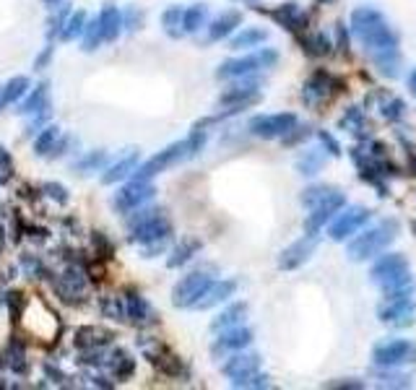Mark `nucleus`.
Here are the masks:
<instances>
[{
	"label": "nucleus",
	"mask_w": 416,
	"mask_h": 390,
	"mask_svg": "<svg viewBox=\"0 0 416 390\" xmlns=\"http://www.w3.org/2000/svg\"><path fill=\"white\" fill-rule=\"evenodd\" d=\"M354 37L362 42V47L370 53L372 63L383 76H398V39H395L390 24L380 11L374 8H356L352 13Z\"/></svg>",
	"instance_id": "1"
},
{
	"label": "nucleus",
	"mask_w": 416,
	"mask_h": 390,
	"mask_svg": "<svg viewBox=\"0 0 416 390\" xmlns=\"http://www.w3.org/2000/svg\"><path fill=\"white\" fill-rule=\"evenodd\" d=\"M130 227H133V234H130L133 242L149 245L143 250L146 258H151V252H156V250H164L167 237L172 234V224L164 219L161 211H141L130 219Z\"/></svg>",
	"instance_id": "2"
},
{
	"label": "nucleus",
	"mask_w": 416,
	"mask_h": 390,
	"mask_svg": "<svg viewBox=\"0 0 416 390\" xmlns=\"http://www.w3.org/2000/svg\"><path fill=\"white\" fill-rule=\"evenodd\" d=\"M395 237H398V221H395V219L380 221L377 227L367 229L364 234H359L356 239L349 242V258L356 260V263L374 258V255H380Z\"/></svg>",
	"instance_id": "3"
},
{
	"label": "nucleus",
	"mask_w": 416,
	"mask_h": 390,
	"mask_svg": "<svg viewBox=\"0 0 416 390\" xmlns=\"http://www.w3.org/2000/svg\"><path fill=\"white\" fill-rule=\"evenodd\" d=\"M372 281L380 284L385 292H393V289L408 286V284H411V279H408V260H406L401 252L385 255L383 260L374 263Z\"/></svg>",
	"instance_id": "4"
},
{
	"label": "nucleus",
	"mask_w": 416,
	"mask_h": 390,
	"mask_svg": "<svg viewBox=\"0 0 416 390\" xmlns=\"http://www.w3.org/2000/svg\"><path fill=\"white\" fill-rule=\"evenodd\" d=\"M188 156H192L188 141L172 143V146H167V149H164V151H159L156 156H151L146 164H141L138 169H136V174H133L130 180H151V177L161 174L164 169H170L172 164H177V162H182V159H188Z\"/></svg>",
	"instance_id": "5"
},
{
	"label": "nucleus",
	"mask_w": 416,
	"mask_h": 390,
	"mask_svg": "<svg viewBox=\"0 0 416 390\" xmlns=\"http://www.w3.org/2000/svg\"><path fill=\"white\" fill-rule=\"evenodd\" d=\"M276 60H278L276 50H260V53L239 57V60H226V63L216 71V76L219 78H242V76H250V73L260 71V68L276 65Z\"/></svg>",
	"instance_id": "6"
},
{
	"label": "nucleus",
	"mask_w": 416,
	"mask_h": 390,
	"mask_svg": "<svg viewBox=\"0 0 416 390\" xmlns=\"http://www.w3.org/2000/svg\"><path fill=\"white\" fill-rule=\"evenodd\" d=\"M294 125H297V115H294V112L257 115V118L250 120V133L257 136V138L273 141V138H284L289 130H294Z\"/></svg>",
	"instance_id": "7"
},
{
	"label": "nucleus",
	"mask_w": 416,
	"mask_h": 390,
	"mask_svg": "<svg viewBox=\"0 0 416 390\" xmlns=\"http://www.w3.org/2000/svg\"><path fill=\"white\" fill-rule=\"evenodd\" d=\"M214 284V279L208 276V273H188V276H182L177 286H174V292H172V302L174 307H195V302L201 299L206 289Z\"/></svg>",
	"instance_id": "8"
},
{
	"label": "nucleus",
	"mask_w": 416,
	"mask_h": 390,
	"mask_svg": "<svg viewBox=\"0 0 416 390\" xmlns=\"http://www.w3.org/2000/svg\"><path fill=\"white\" fill-rule=\"evenodd\" d=\"M343 203H346L343 193H338V190L333 187L331 193L325 195V198H320L315 206H309L312 211H309L307 219H305V232H307V234H318V232L325 227V221L333 219V214H338V211H341Z\"/></svg>",
	"instance_id": "9"
},
{
	"label": "nucleus",
	"mask_w": 416,
	"mask_h": 390,
	"mask_svg": "<svg viewBox=\"0 0 416 390\" xmlns=\"http://www.w3.org/2000/svg\"><path fill=\"white\" fill-rule=\"evenodd\" d=\"M411 357H416V346L408 341H383L372 351L374 364H380V367H398Z\"/></svg>",
	"instance_id": "10"
},
{
	"label": "nucleus",
	"mask_w": 416,
	"mask_h": 390,
	"mask_svg": "<svg viewBox=\"0 0 416 390\" xmlns=\"http://www.w3.org/2000/svg\"><path fill=\"white\" fill-rule=\"evenodd\" d=\"M367 221H370V211L364 206H352V208H346L341 216L333 221L331 229H328V234H331V239H336V242H343L346 237L356 234Z\"/></svg>",
	"instance_id": "11"
},
{
	"label": "nucleus",
	"mask_w": 416,
	"mask_h": 390,
	"mask_svg": "<svg viewBox=\"0 0 416 390\" xmlns=\"http://www.w3.org/2000/svg\"><path fill=\"white\" fill-rule=\"evenodd\" d=\"M154 198V185H149L146 180H130L118 195H115V208L120 214H128L133 208H138L141 203H146Z\"/></svg>",
	"instance_id": "12"
},
{
	"label": "nucleus",
	"mask_w": 416,
	"mask_h": 390,
	"mask_svg": "<svg viewBox=\"0 0 416 390\" xmlns=\"http://www.w3.org/2000/svg\"><path fill=\"white\" fill-rule=\"evenodd\" d=\"M260 97V91H257V84L255 81H250L247 76H242L239 84H232V86L226 89L224 94L219 97L221 104H229V112H239V109L245 107V104H253L257 102Z\"/></svg>",
	"instance_id": "13"
},
{
	"label": "nucleus",
	"mask_w": 416,
	"mask_h": 390,
	"mask_svg": "<svg viewBox=\"0 0 416 390\" xmlns=\"http://www.w3.org/2000/svg\"><path fill=\"white\" fill-rule=\"evenodd\" d=\"M315 245H318V242H315V234H307V237L297 239L294 245H289V248L281 252L278 268H284V271H294V268H299V266L312 255Z\"/></svg>",
	"instance_id": "14"
},
{
	"label": "nucleus",
	"mask_w": 416,
	"mask_h": 390,
	"mask_svg": "<svg viewBox=\"0 0 416 390\" xmlns=\"http://www.w3.org/2000/svg\"><path fill=\"white\" fill-rule=\"evenodd\" d=\"M411 310H414V304H411L408 297H393V299H388L385 307H380V320L406 325L411 323Z\"/></svg>",
	"instance_id": "15"
},
{
	"label": "nucleus",
	"mask_w": 416,
	"mask_h": 390,
	"mask_svg": "<svg viewBox=\"0 0 416 390\" xmlns=\"http://www.w3.org/2000/svg\"><path fill=\"white\" fill-rule=\"evenodd\" d=\"M250 341H253V331H247L242 325H235V328H226L221 338L214 344V351H239V349L250 346Z\"/></svg>",
	"instance_id": "16"
},
{
	"label": "nucleus",
	"mask_w": 416,
	"mask_h": 390,
	"mask_svg": "<svg viewBox=\"0 0 416 390\" xmlns=\"http://www.w3.org/2000/svg\"><path fill=\"white\" fill-rule=\"evenodd\" d=\"M235 292H237L235 281H214L206 289V294H203L201 299L195 302V310H208V307H214V304L226 302Z\"/></svg>",
	"instance_id": "17"
},
{
	"label": "nucleus",
	"mask_w": 416,
	"mask_h": 390,
	"mask_svg": "<svg viewBox=\"0 0 416 390\" xmlns=\"http://www.w3.org/2000/svg\"><path fill=\"white\" fill-rule=\"evenodd\" d=\"M257 367H260V359H257L255 354H235L221 369H224L226 378L239 380V378H247V375L257 372Z\"/></svg>",
	"instance_id": "18"
},
{
	"label": "nucleus",
	"mask_w": 416,
	"mask_h": 390,
	"mask_svg": "<svg viewBox=\"0 0 416 390\" xmlns=\"http://www.w3.org/2000/svg\"><path fill=\"white\" fill-rule=\"evenodd\" d=\"M239 24H242V13L239 11H226L221 16H216L214 21H211V26H208V39L211 42L224 39V37H229V34L235 32Z\"/></svg>",
	"instance_id": "19"
},
{
	"label": "nucleus",
	"mask_w": 416,
	"mask_h": 390,
	"mask_svg": "<svg viewBox=\"0 0 416 390\" xmlns=\"http://www.w3.org/2000/svg\"><path fill=\"white\" fill-rule=\"evenodd\" d=\"M328 84H331V78L325 76V73H315V76L305 84L302 99H305L307 104H318V102H323L325 94H328Z\"/></svg>",
	"instance_id": "20"
},
{
	"label": "nucleus",
	"mask_w": 416,
	"mask_h": 390,
	"mask_svg": "<svg viewBox=\"0 0 416 390\" xmlns=\"http://www.w3.org/2000/svg\"><path fill=\"white\" fill-rule=\"evenodd\" d=\"M120 26H123V19H120V11L115 6H105V11L99 16V29H102V39H115L120 34Z\"/></svg>",
	"instance_id": "21"
},
{
	"label": "nucleus",
	"mask_w": 416,
	"mask_h": 390,
	"mask_svg": "<svg viewBox=\"0 0 416 390\" xmlns=\"http://www.w3.org/2000/svg\"><path fill=\"white\" fill-rule=\"evenodd\" d=\"M75 344L78 346H89V349H96V346H107L112 344V333L107 331H102V328H81L78 333H75Z\"/></svg>",
	"instance_id": "22"
},
{
	"label": "nucleus",
	"mask_w": 416,
	"mask_h": 390,
	"mask_svg": "<svg viewBox=\"0 0 416 390\" xmlns=\"http://www.w3.org/2000/svg\"><path fill=\"white\" fill-rule=\"evenodd\" d=\"M247 315V304L245 302H237L232 304V307H226L224 313L216 317L214 323H211V328L214 331H226V328H235V325L242 323V317Z\"/></svg>",
	"instance_id": "23"
},
{
	"label": "nucleus",
	"mask_w": 416,
	"mask_h": 390,
	"mask_svg": "<svg viewBox=\"0 0 416 390\" xmlns=\"http://www.w3.org/2000/svg\"><path fill=\"white\" fill-rule=\"evenodd\" d=\"M136 164H138V154H130L125 159H120L118 164H112L107 172L102 174V183L109 185V183H118L123 177H128L130 172H136Z\"/></svg>",
	"instance_id": "24"
},
{
	"label": "nucleus",
	"mask_w": 416,
	"mask_h": 390,
	"mask_svg": "<svg viewBox=\"0 0 416 390\" xmlns=\"http://www.w3.org/2000/svg\"><path fill=\"white\" fill-rule=\"evenodd\" d=\"M198 250H201V242H198V239H182L180 245L172 250L167 266H170V268H180V266H185Z\"/></svg>",
	"instance_id": "25"
},
{
	"label": "nucleus",
	"mask_w": 416,
	"mask_h": 390,
	"mask_svg": "<svg viewBox=\"0 0 416 390\" xmlns=\"http://www.w3.org/2000/svg\"><path fill=\"white\" fill-rule=\"evenodd\" d=\"M266 39H268L266 29H242L237 37H232V50H247V47L263 44Z\"/></svg>",
	"instance_id": "26"
},
{
	"label": "nucleus",
	"mask_w": 416,
	"mask_h": 390,
	"mask_svg": "<svg viewBox=\"0 0 416 390\" xmlns=\"http://www.w3.org/2000/svg\"><path fill=\"white\" fill-rule=\"evenodd\" d=\"M206 19H208V8L206 6H192L182 13V29L185 32H198L201 26H206Z\"/></svg>",
	"instance_id": "27"
},
{
	"label": "nucleus",
	"mask_w": 416,
	"mask_h": 390,
	"mask_svg": "<svg viewBox=\"0 0 416 390\" xmlns=\"http://www.w3.org/2000/svg\"><path fill=\"white\" fill-rule=\"evenodd\" d=\"M125 310H128L130 320H136V323L149 320V315H151L146 299H143V297H138V294H128V299H125Z\"/></svg>",
	"instance_id": "28"
},
{
	"label": "nucleus",
	"mask_w": 416,
	"mask_h": 390,
	"mask_svg": "<svg viewBox=\"0 0 416 390\" xmlns=\"http://www.w3.org/2000/svg\"><path fill=\"white\" fill-rule=\"evenodd\" d=\"M112 362H107L109 369H112V375L118 380L128 378V375H133V359L128 357V351H123V349H115V354H112Z\"/></svg>",
	"instance_id": "29"
},
{
	"label": "nucleus",
	"mask_w": 416,
	"mask_h": 390,
	"mask_svg": "<svg viewBox=\"0 0 416 390\" xmlns=\"http://www.w3.org/2000/svg\"><path fill=\"white\" fill-rule=\"evenodd\" d=\"M273 16H276L281 24H287L289 29H299V26L305 24V13L299 11L294 3H287V6H281V8H278Z\"/></svg>",
	"instance_id": "30"
},
{
	"label": "nucleus",
	"mask_w": 416,
	"mask_h": 390,
	"mask_svg": "<svg viewBox=\"0 0 416 390\" xmlns=\"http://www.w3.org/2000/svg\"><path fill=\"white\" fill-rule=\"evenodd\" d=\"M26 89H29V78H24V76L11 78V81L6 84L3 97H0V107H3V104H8V102H16L19 97H24V94H26Z\"/></svg>",
	"instance_id": "31"
},
{
	"label": "nucleus",
	"mask_w": 416,
	"mask_h": 390,
	"mask_svg": "<svg viewBox=\"0 0 416 390\" xmlns=\"http://www.w3.org/2000/svg\"><path fill=\"white\" fill-rule=\"evenodd\" d=\"M182 8H170V11H164L161 16V24H164V32L170 34V37H180L185 29H182Z\"/></svg>",
	"instance_id": "32"
},
{
	"label": "nucleus",
	"mask_w": 416,
	"mask_h": 390,
	"mask_svg": "<svg viewBox=\"0 0 416 390\" xmlns=\"http://www.w3.org/2000/svg\"><path fill=\"white\" fill-rule=\"evenodd\" d=\"M44 99H47V86H37L32 91V97L26 99L21 104V112H39V109H44Z\"/></svg>",
	"instance_id": "33"
},
{
	"label": "nucleus",
	"mask_w": 416,
	"mask_h": 390,
	"mask_svg": "<svg viewBox=\"0 0 416 390\" xmlns=\"http://www.w3.org/2000/svg\"><path fill=\"white\" fill-rule=\"evenodd\" d=\"M84 21H86V13L78 11L71 16V21L65 19V29H63V39H75L78 34L84 32Z\"/></svg>",
	"instance_id": "34"
},
{
	"label": "nucleus",
	"mask_w": 416,
	"mask_h": 390,
	"mask_svg": "<svg viewBox=\"0 0 416 390\" xmlns=\"http://www.w3.org/2000/svg\"><path fill=\"white\" fill-rule=\"evenodd\" d=\"M55 138H57V128L53 125V128H47L42 136L37 138V143H34V151L39 154V156H44V154H47L55 146Z\"/></svg>",
	"instance_id": "35"
},
{
	"label": "nucleus",
	"mask_w": 416,
	"mask_h": 390,
	"mask_svg": "<svg viewBox=\"0 0 416 390\" xmlns=\"http://www.w3.org/2000/svg\"><path fill=\"white\" fill-rule=\"evenodd\" d=\"M102 42V29H99V19L89 24V29H84V50H96V44Z\"/></svg>",
	"instance_id": "36"
},
{
	"label": "nucleus",
	"mask_w": 416,
	"mask_h": 390,
	"mask_svg": "<svg viewBox=\"0 0 416 390\" xmlns=\"http://www.w3.org/2000/svg\"><path fill=\"white\" fill-rule=\"evenodd\" d=\"M232 385H237V388H266L268 378H266V375H257V372H253V375H247V378L232 380Z\"/></svg>",
	"instance_id": "37"
},
{
	"label": "nucleus",
	"mask_w": 416,
	"mask_h": 390,
	"mask_svg": "<svg viewBox=\"0 0 416 390\" xmlns=\"http://www.w3.org/2000/svg\"><path fill=\"white\" fill-rule=\"evenodd\" d=\"M105 159H107V154H105V151H94L91 156H84L81 162L75 164V169H78V172H86V169H96V167H102V164H105Z\"/></svg>",
	"instance_id": "38"
},
{
	"label": "nucleus",
	"mask_w": 416,
	"mask_h": 390,
	"mask_svg": "<svg viewBox=\"0 0 416 390\" xmlns=\"http://www.w3.org/2000/svg\"><path fill=\"white\" fill-rule=\"evenodd\" d=\"M333 187H325V185H320V187H309V190H305V195H302V203H305V206H315V203H318V201H320V198H325V195L331 193Z\"/></svg>",
	"instance_id": "39"
},
{
	"label": "nucleus",
	"mask_w": 416,
	"mask_h": 390,
	"mask_svg": "<svg viewBox=\"0 0 416 390\" xmlns=\"http://www.w3.org/2000/svg\"><path fill=\"white\" fill-rule=\"evenodd\" d=\"M323 162V156L320 154H307L302 162H299V169H302V174H318V167H320Z\"/></svg>",
	"instance_id": "40"
},
{
	"label": "nucleus",
	"mask_w": 416,
	"mask_h": 390,
	"mask_svg": "<svg viewBox=\"0 0 416 390\" xmlns=\"http://www.w3.org/2000/svg\"><path fill=\"white\" fill-rule=\"evenodd\" d=\"M102 315L115 317V320H123V317H125V313H123V307H120V302L115 299V297H109V299L102 302Z\"/></svg>",
	"instance_id": "41"
},
{
	"label": "nucleus",
	"mask_w": 416,
	"mask_h": 390,
	"mask_svg": "<svg viewBox=\"0 0 416 390\" xmlns=\"http://www.w3.org/2000/svg\"><path fill=\"white\" fill-rule=\"evenodd\" d=\"M44 193L50 195L53 201H57V203H68V193H65V187H63V185H57V183H47V185H44Z\"/></svg>",
	"instance_id": "42"
},
{
	"label": "nucleus",
	"mask_w": 416,
	"mask_h": 390,
	"mask_svg": "<svg viewBox=\"0 0 416 390\" xmlns=\"http://www.w3.org/2000/svg\"><path fill=\"white\" fill-rule=\"evenodd\" d=\"M383 115H385V118H388V120H398V118H401V115H404V104H401L398 99H393L390 104H385Z\"/></svg>",
	"instance_id": "43"
},
{
	"label": "nucleus",
	"mask_w": 416,
	"mask_h": 390,
	"mask_svg": "<svg viewBox=\"0 0 416 390\" xmlns=\"http://www.w3.org/2000/svg\"><path fill=\"white\" fill-rule=\"evenodd\" d=\"M6 299H8V304H11V313L13 315H19V307H21V294H8V297H6Z\"/></svg>",
	"instance_id": "44"
},
{
	"label": "nucleus",
	"mask_w": 416,
	"mask_h": 390,
	"mask_svg": "<svg viewBox=\"0 0 416 390\" xmlns=\"http://www.w3.org/2000/svg\"><path fill=\"white\" fill-rule=\"evenodd\" d=\"M50 55H53V47H47V50H44V53L39 55V57H37V71H42V68H44V63H47V60H50Z\"/></svg>",
	"instance_id": "45"
},
{
	"label": "nucleus",
	"mask_w": 416,
	"mask_h": 390,
	"mask_svg": "<svg viewBox=\"0 0 416 390\" xmlns=\"http://www.w3.org/2000/svg\"><path fill=\"white\" fill-rule=\"evenodd\" d=\"M0 167H3V169H6V167H11V156H8L6 149H0Z\"/></svg>",
	"instance_id": "46"
},
{
	"label": "nucleus",
	"mask_w": 416,
	"mask_h": 390,
	"mask_svg": "<svg viewBox=\"0 0 416 390\" xmlns=\"http://www.w3.org/2000/svg\"><path fill=\"white\" fill-rule=\"evenodd\" d=\"M408 89H411V94L416 97V68L408 73Z\"/></svg>",
	"instance_id": "47"
},
{
	"label": "nucleus",
	"mask_w": 416,
	"mask_h": 390,
	"mask_svg": "<svg viewBox=\"0 0 416 390\" xmlns=\"http://www.w3.org/2000/svg\"><path fill=\"white\" fill-rule=\"evenodd\" d=\"M44 3H47V6H55V3H60V0H44Z\"/></svg>",
	"instance_id": "48"
}]
</instances>
